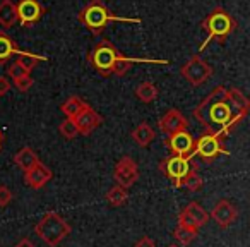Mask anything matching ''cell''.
Here are the masks:
<instances>
[{
    "label": "cell",
    "instance_id": "obj_10",
    "mask_svg": "<svg viewBox=\"0 0 250 247\" xmlns=\"http://www.w3.org/2000/svg\"><path fill=\"white\" fill-rule=\"evenodd\" d=\"M223 153V144L221 137L216 134H204L195 141V155L202 158L204 161H212Z\"/></svg>",
    "mask_w": 250,
    "mask_h": 247
},
{
    "label": "cell",
    "instance_id": "obj_7",
    "mask_svg": "<svg viewBox=\"0 0 250 247\" xmlns=\"http://www.w3.org/2000/svg\"><path fill=\"white\" fill-rule=\"evenodd\" d=\"M163 172L171 182H173L175 187H180L182 180L187 177L188 172L194 168V165L188 161V158H182V157H170L168 160L163 161Z\"/></svg>",
    "mask_w": 250,
    "mask_h": 247
},
{
    "label": "cell",
    "instance_id": "obj_32",
    "mask_svg": "<svg viewBox=\"0 0 250 247\" xmlns=\"http://www.w3.org/2000/svg\"><path fill=\"white\" fill-rule=\"evenodd\" d=\"M136 247H156V244L151 237H141V240H137Z\"/></svg>",
    "mask_w": 250,
    "mask_h": 247
},
{
    "label": "cell",
    "instance_id": "obj_14",
    "mask_svg": "<svg viewBox=\"0 0 250 247\" xmlns=\"http://www.w3.org/2000/svg\"><path fill=\"white\" fill-rule=\"evenodd\" d=\"M160 127L165 134L171 136V134L180 133V131H187L188 122H187V118L180 113V112L175 110V108H171V110H168L167 113L161 117Z\"/></svg>",
    "mask_w": 250,
    "mask_h": 247
},
{
    "label": "cell",
    "instance_id": "obj_9",
    "mask_svg": "<svg viewBox=\"0 0 250 247\" xmlns=\"http://www.w3.org/2000/svg\"><path fill=\"white\" fill-rule=\"evenodd\" d=\"M113 177L118 182V185H122L124 189H129L130 185H134L139 179V168L137 163L130 157H124L117 165H115Z\"/></svg>",
    "mask_w": 250,
    "mask_h": 247
},
{
    "label": "cell",
    "instance_id": "obj_11",
    "mask_svg": "<svg viewBox=\"0 0 250 247\" xmlns=\"http://www.w3.org/2000/svg\"><path fill=\"white\" fill-rule=\"evenodd\" d=\"M16 11H18V21L22 26L35 24L42 19L43 9L42 5L36 2V0H21L18 5H16Z\"/></svg>",
    "mask_w": 250,
    "mask_h": 247
},
{
    "label": "cell",
    "instance_id": "obj_24",
    "mask_svg": "<svg viewBox=\"0 0 250 247\" xmlns=\"http://www.w3.org/2000/svg\"><path fill=\"white\" fill-rule=\"evenodd\" d=\"M197 232L199 228H190V226H184V225H178L177 228H175V239H177V242L180 244V246H188V244L192 242V240L197 237Z\"/></svg>",
    "mask_w": 250,
    "mask_h": 247
},
{
    "label": "cell",
    "instance_id": "obj_22",
    "mask_svg": "<svg viewBox=\"0 0 250 247\" xmlns=\"http://www.w3.org/2000/svg\"><path fill=\"white\" fill-rule=\"evenodd\" d=\"M127 199H129V192H127V189L122 187V185H115V187H111L110 191L106 192V201L110 202V206H113V208L124 206L125 202H127Z\"/></svg>",
    "mask_w": 250,
    "mask_h": 247
},
{
    "label": "cell",
    "instance_id": "obj_13",
    "mask_svg": "<svg viewBox=\"0 0 250 247\" xmlns=\"http://www.w3.org/2000/svg\"><path fill=\"white\" fill-rule=\"evenodd\" d=\"M236 216H238V211H236V208L233 206V202H229L228 199L218 201V204L214 206V209H212V213H211V218L214 220L221 228H228L236 220Z\"/></svg>",
    "mask_w": 250,
    "mask_h": 247
},
{
    "label": "cell",
    "instance_id": "obj_31",
    "mask_svg": "<svg viewBox=\"0 0 250 247\" xmlns=\"http://www.w3.org/2000/svg\"><path fill=\"white\" fill-rule=\"evenodd\" d=\"M12 201V192L7 185H0V208L7 206Z\"/></svg>",
    "mask_w": 250,
    "mask_h": 247
},
{
    "label": "cell",
    "instance_id": "obj_8",
    "mask_svg": "<svg viewBox=\"0 0 250 247\" xmlns=\"http://www.w3.org/2000/svg\"><path fill=\"white\" fill-rule=\"evenodd\" d=\"M167 144L175 157L190 158L195 155V139L187 131H180V133H175L171 136H168Z\"/></svg>",
    "mask_w": 250,
    "mask_h": 247
},
{
    "label": "cell",
    "instance_id": "obj_34",
    "mask_svg": "<svg viewBox=\"0 0 250 247\" xmlns=\"http://www.w3.org/2000/svg\"><path fill=\"white\" fill-rule=\"evenodd\" d=\"M16 247H35V244H33L29 239H22V240H19V242L16 244Z\"/></svg>",
    "mask_w": 250,
    "mask_h": 247
},
{
    "label": "cell",
    "instance_id": "obj_28",
    "mask_svg": "<svg viewBox=\"0 0 250 247\" xmlns=\"http://www.w3.org/2000/svg\"><path fill=\"white\" fill-rule=\"evenodd\" d=\"M40 60H42V57H38V55H33V53H21V55H19V59H18V62L21 64V66L24 67L28 72H31Z\"/></svg>",
    "mask_w": 250,
    "mask_h": 247
},
{
    "label": "cell",
    "instance_id": "obj_5",
    "mask_svg": "<svg viewBox=\"0 0 250 247\" xmlns=\"http://www.w3.org/2000/svg\"><path fill=\"white\" fill-rule=\"evenodd\" d=\"M118 53L120 52H118L111 43L101 42L100 45H96V48L91 52L89 62H91V66L96 69L98 74H101V76H110Z\"/></svg>",
    "mask_w": 250,
    "mask_h": 247
},
{
    "label": "cell",
    "instance_id": "obj_20",
    "mask_svg": "<svg viewBox=\"0 0 250 247\" xmlns=\"http://www.w3.org/2000/svg\"><path fill=\"white\" fill-rule=\"evenodd\" d=\"M87 107L86 101H83L79 96H70L69 100L65 101V103H62V107H60V110L65 113L67 118H70V120H74V118L77 117V115L81 113V112L84 110V108Z\"/></svg>",
    "mask_w": 250,
    "mask_h": 247
},
{
    "label": "cell",
    "instance_id": "obj_26",
    "mask_svg": "<svg viewBox=\"0 0 250 247\" xmlns=\"http://www.w3.org/2000/svg\"><path fill=\"white\" fill-rule=\"evenodd\" d=\"M180 187H187L188 191H192V192H195V191H199V189L202 187V177L199 175V172H197V168H192L190 172L187 174V177L182 180V185Z\"/></svg>",
    "mask_w": 250,
    "mask_h": 247
},
{
    "label": "cell",
    "instance_id": "obj_18",
    "mask_svg": "<svg viewBox=\"0 0 250 247\" xmlns=\"http://www.w3.org/2000/svg\"><path fill=\"white\" fill-rule=\"evenodd\" d=\"M18 22V11L12 0H4L0 2V26H4L5 29L12 28Z\"/></svg>",
    "mask_w": 250,
    "mask_h": 247
},
{
    "label": "cell",
    "instance_id": "obj_23",
    "mask_svg": "<svg viewBox=\"0 0 250 247\" xmlns=\"http://www.w3.org/2000/svg\"><path fill=\"white\" fill-rule=\"evenodd\" d=\"M136 96L139 98L143 103H151L158 98V88L153 83H141L136 90Z\"/></svg>",
    "mask_w": 250,
    "mask_h": 247
},
{
    "label": "cell",
    "instance_id": "obj_25",
    "mask_svg": "<svg viewBox=\"0 0 250 247\" xmlns=\"http://www.w3.org/2000/svg\"><path fill=\"white\" fill-rule=\"evenodd\" d=\"M134 62H137V60L136 59H129V57H125V55H122V53H118L117 60H115V64H113V69H111V74H115V76H124V74L129 72Z\"/></svg>",
    "mask_w": 250,
    "mask_h": 247
},
{
    "label": "cell",
    "instance_id": "obj_35",
    "mask_svg": "<svg viewBox=\"0 0 250 247\" xmlns=\"http://www.w3.org/2000/svg\"><path fill=\"white\" fill-rule=\"evenodd\" d=\"M2 141H4V137H2V133H0V148H2Z\"/></svg>",
    "mask_w": 250,
    "mask_h": 247
},
{
    "label": "cell",
    "instance_id": "obj_30",
    "mask_svg": "<svg viewBox=\"0 0 250 247\" xmlns=\"http://www.w3.org/2000/svg\"><path fill=\"white\" fill-rule=\"evenodd\" d=\"M14 86H16V90L18 91H28V90H31V86H33V77L31 76H24V77H19V79H16L14 81Z\"/></svg>",
    "mask_w": 250,
    "mask_h": 247
},
{
    "label": "cell",
    "instance_id": "obj_33",
    "mask_svg": "<svg viewBox=\"0 0 250 247\" xmlns=\"http://www.w3.org/2000/svg\"><path fill=\"white\" fill-rule=\"evenodd\" d=\"M9 90H11V83H9V79L4 76H0V96H4Z\"/></svg>",
    "mask_w": 250,
    "mask_h": 247
},
{
    "label": "cell",
    "instance_id": "obj_1",
    "mask_svg": "<svg viewBox=\"0 0 250 247\" xmlns=\"http://www.w3.org/2000/svg\"><path fill=\"white\" fill-rule=\"evenodd\" d=\"M247 115L231 101L228 90L218 86L195 107L194 117L202 124V127L211 131L218 137L226 136L233 127Z\"/></svg>",
    "mask_w": 250,
    "mask_h": 247
},
{
    "label": "cell",
    "instance_id": "obj_2",
    "mask_svg": "<svg viewBox=\"0 0 250 247\" xmlns=\"http://www.w3.org/2000/svg\"><path fill=\"white\" fill-rule=\"evenodd\" d=\"M35 232L45 244L52 247H57L67 235L70 233V225L67 220H63L59 213L48 211L43 215V218L36 223Z\"/></svg>",
    "mask_w": 250,
    "mask_h": 247
},
{
    "label": "cell",
    "instance_id": "obj_21",
    "mask_svg": "<svg viewBox=\"0 0 250 247\" xmlns=\"http://www.w3.org/2000/svg\"><path fill=\"white\" fill-rule=\"evenodd\" d=\"M14 53H19L14 40L5 33H0V64H5Z\"/></svg>",
    "mask_w": 250,
    "mask_h": 247
},
{
    "label": "cell",
    "instance_id": "obj_16",
    "mask_svg": "<svg viewBox=\"0 0 250 247\" xmlns=\"http://www.w3.org/2000/svg\"><path fill=\"white\" fill-rule=\"evenodd\" d=\"M14 163L18 165L21 170L28 172V170H31L33 167H36V165L40 163V158H38V155L31 150V148L26 146V148L19 150L18 153L14 155Z\"/></svg>",
    "mask_w": 250,
    "mask_h": 247
},
{
    "label": "cell",
    "instance_id": "obj_36",
    "mask_svg": "<svg viewBox=\"0 0 250 247\" xmlns=\"http://www.w3.org/2000/svg\"><path fill=\"white\" fill-rule=\"evenodd\" d=\"M170 247H178V246H170Z\"/></svg>",
    "mask_w": 250,
    "mask_h": 247
},
{
    "label": "cell",
    "instance_id": "obj_17",
    "mask_svg": "<svg viewBox=\"0 0 250 247\" xmlns=\"http://www.w3.org/2000/svg\"><path fill=\"white\" fill-rule=\"evenodd\" d=\"M182 213H184V215L187 216V218L190 220L197 228L202 225H206V223L209 222V215L206 213V209L202 208L199 202H188L187 208H185Z\"/></svg>",
    "mask_w": 250,
    "mask_h": 247
},
{
    "label": "cell",
    "instance_id": "obj_29",
    "mask_svg": "<svg viewBox=\"0 0 250 247\" xmlns=\"http://www.w3.org/2000/svg\"><path fill=\"white\" fill-rule=\"evenodd\" d=\"M9 76L12 77V79H19V77H24V76H29V72L28 70L24 69V67L21 66V64L18 62V60H16L14 64H12L11 67H9Z\"/></svg>",
    "mask_w": 250,
    "mask_h": 247
},
{
    "label": "cell",
    "instance_id": "obj_12",
    "mask_svg": "<svg viewBox=\"0 0 250 247\" xmlns=\"http://www.w3.org/2000/svg\"><path fill=\"white\" fill-rule=\"evenodd\" d=\"M74 124H76L79 134L86 136V134H91L96 127H100L101 124H103V117L87 105V107L74 118Z\"/></svg>",
    "mask_w": 250,
    "mask_h": 247
},
{
    "label": "cell",
    "instance_id": "obj_15",
    "mask_svg": "<svg viewBox=\"0 0 250 247\" xmlns=\"http://www.w3.org/2000/svg\"><path fill=\"white\" fill-rule=\"evenodd\" d=\"M50 179H52V170H50L48 167H45L42 161H40L36 167H33L31 170L24 172V182L33 189L45 187L50 182Z\"/></svg>",
    "mask_w": 250,
    "mask_h": 247
},
{
    "label": "cell",
    "instance_id": "obj_6",
    "mask_svg": "<svg viewBox=\"0 0 250 247\" xmlns=\"http://www.w3.org/2000/svg\"><path fill=\"white\" fill-rule=\"evenodd\" d=\"M180 74L192 84V86H201L211 77L212 69L209 64H206L199 55H194L184 67L180 69Z\"/></svg>",
    "mask_w": 250,
    "mask_h": 247
},
{
    "label": "cell",
    "instance_id": "obj_3",
    "mask_svg": "<svg viewBox=\"0 0 250 247\" xmlns=\"http://www.w3.org/2000/svg\"><path fill=\"white\" fill-rule=\"evenodd\" d=\"M79 21L86 26L89 31H93L94 35L101 33L110 21H125L117 16H113L106 9V5L101 0H91L89 4L83 9V12L79 14ZM134 22H137V19H132Z\"/></svg>",
    "mask_w": 250,
    "mask_h": 247
},
{
    "label": "cell",
    "instance_id": "obj_19",
    "mask_svg": "<svg viewBox=\"0 0 250 247\" xmlns=\"http://www.w3.org/2000/svg\"><path fill=\"white\" fill-rule=\"evenodd\" d=\"M132 139H134V143H136L137 146L146 148L147 144H149L151 141L154 139L153 127H151L149 124H146V122H143L141 126H137L136 129L132 131Z\"/></svg>",
    "mask_w": 250,
    "mask_h": 247
},
{
    "label": "cell",
    "instance_id": "obj_4",
    "mask_svg": "<svg viewBox=\"0 0 250 247\" xmlns=\"http://www.w3.org/2000/svg\"><path fill=\"white\" fill-rule=\"evenodd\" d=\"M202 28L208 33V42L212 38H218L219 42H223V40H226V36L233 31L235 21H233V18L226 11H223V9H214V11L208 16V19L204 21Z\"/></svg>",
    "mask_w": 250,
    "mask_h": 247
},
{
    "label": "cell",
    "instance_id": "obj_27",
    "mask_svg": "<svg viewBox=\"0 0 250 247\" xmlns=\"http://www.w3.org/2000/svg\"><path fill=\"white\" fill-rule=\"evenodd\" d=\"M59 131L65 139H74V137H77V134H79L76 124H74V120H70V118H67V120H63L62 124H60Z\"/></svg>",
    "mask_w": 250,
    "mask_h": 247
}]
</instances>
